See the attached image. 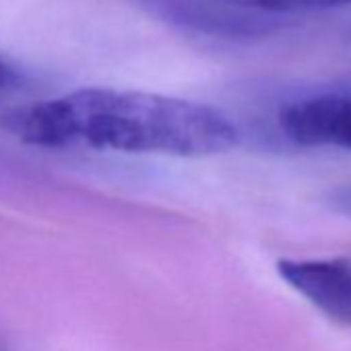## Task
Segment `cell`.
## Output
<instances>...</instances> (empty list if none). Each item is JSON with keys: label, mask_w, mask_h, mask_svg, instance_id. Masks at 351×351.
Wrapping results in <instances>:
<instances>
[{"label": "cell", "mask_w": 351, "mask_h": 351, "mask_svg": "<svg viewBox=\"0 0 351 351\" xmlns=\"http://www.w3.org/2000/svg\"><path fill=\"white\" fill-rule=\"evenodd\" d=\"M226 9L263 17L273 21L277 15H298V13H316L351 7V0H211Z\"/></svg>", "instance_id": "obj_3"}, {"label": "cell", "mask_w": 351, "mask_h": 351, "mask_svg": "<svg viewBox=\"0 0 351 351\" xmlns=\"http://www.w3.org/2000/svg\"><path fill=\"white\" fill-rule=\"evenodd\" d=\"M19 73L5 58H0V89H9L19 83Z\"/></svg>", "instance_id": "obj_5"}, {"label": "cell", "mask_w": 351, "mask_h": 351, "mask_svg": "<svg viewBox=\"0 0 351 351\" xmlns=\"http://www.w3.org/2000/svg\"><path fill=\"white\" fill-rule=\"evenodd\" d=\"M328 205H330L332 211L351 217V186L335 189V191L328 195Z\"/></svg>", "instance_id": "obj_4"}, {"label": "cell", "mask_w": 351, "mask_h": 351, "mask_svg": "<svg viewBox=\"0 0 351 351\" xmlns=\"http://www.w3.org/2000/svg\"><path fill=\"white\" fill-rule=\"evenodd\" d=\"M5 128L32 147H87L120 153L201 157L238 143L236 124L219 110L157 93L79 89L21 106Z\"/></svg>", "instance_id": "obj_1"}, {"label": "cell", "mask_w": 351, "mask_h": 351, "mask_svg": "<svg viewBox=\"0 0 351 351\" xmlns=\"http://www.w3.org/2000/svg\"><path fill=\"white\" fill-rule=\"evenodd\" d=\"M281 134L306 149L351 151V87L300 95L277 114Z\"/></svg>", "instance_id": "obj_2"}]
</instances>
